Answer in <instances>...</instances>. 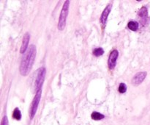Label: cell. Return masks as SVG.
Masks as SVG:
<instances>
[{
  "mask_svg": "<svg viewBox=\"0 0 150 125\" xmlns=\"http://www.w3.org/2000/svg\"><path fill=\"white\" fill-rule=\"evenodd\" d=\"M36 57V46L30 45L27 51L23 56L20 65V73L22 76H27L32 69Z\"/></svg>",
  "mask_w": 150,
  "mask_h": 125,
  "instance_id": "obj_1",
  "label": "cell"
},
{
  "mask_svg": "<svg viewBox=\"0 0 150 125\" xmlns=\"http://www.w3.org/2000/svg\"><path fill=\"white\" fill-rule=\"evenodd\" d=\"M69 6H70V1H65L63 4L62 9L61 10V13L59 16L58 23V29L59 30H63L66 26V20H67V15L69 12Z\"/></svg>",
  "mask_w": 150,
  "mask_h": 125,
  "instance_id": "obj_2",
  "label": "cell"
},
{
  "mask_svg": "<svg viewBox=\"0 0 150 125\" xmlns=\"http://www.w3.org/2000/svg\"><path fill=\"white\" fill-rule=\"evenodd\" d=\"M45 73H46V70H45V67L40 68L38 69L35 82V88L36 92H38V91L41 90V88H42V84H43L44 80H45Z\"/></svg>",
  "mask_w": 150,
  "mask_h": 125,
  "instance_id": "obj_3",
  "label": "cell"
},
{
  "mask_svg": "<svg viewBox=\"0 0 150 125\" xmlns=\"http://www.w3.org/2000/svg\"><path fill=\"white\" fill-rule=\"evenodd\" d=\"M41 92H42V90H40L38 92H36L35 97H34L33 100H32V104H31L30 107V119H32L34 118V116L36 114L37 110H38V105H39V102L40 101L41 98Z\"/></svg>",
  "mask_w": 150,
  "mask_h": 125,
  "instance_id": "obj_4",
  "label": "cell"
},
{
  "mask_svg": "<svg viewBox=\"0 0 150 125\" xmlns=\"http://www.w3.org/2000/svg\"><path fill=\"white\" fill-rule=\"evenodd\" d=\"M119 56V51L117 49L113 50L112 51L110 54L109 57H108V66L111 70L114 69V67L116 66L117 64V60Z\"/></svg>",
  "mask_w": 150,
  "mask_h": 125,
  "instance_id": "obj_5",
  "label": "cell"
},
{
  "mask_svg": "<svg viewBox=\"0 0 150 125\" xmlns=\"http://www.w3.org/2000/svg\"><path fill=\"white\" fill-rule=\"evenodd\" d=\"M146 74L147 73L145 71L142 72H139V73L136 74L134 76L132 79V84L135 86H137V85H139L146 78Z\"/></svg>",
  "mask_w": 150,
  "mask_h": 125,
  "instance_id": "obj_6",
  "label": "cell"
},
{
  "mask_svg": "<svg viewBox=\"0 0 150 125\" xmlns=\"http://www.w3.org/2000/svg\"><path fill=\"white\" fill-rule=\"evenodd\" d=\"M111 8H112V4H111V3H110V4H108V5L105 7V8L104 9V10L103 11L102 14H101L100 22L103 26H105V24H106L107 19H108V14H109L110 12H111Z\"/></svg>",
  "mask_w": 150,
  "mask_h": 125,
  "instance_id": "obj_7",
  "label": "cell"
},
{
  "mask_svg": "<svg viewBox=\"0 0 150 125\" xmlns=\"http://www.w3.org/2000/svg\"><path fill=\"white\" fill-rule=\"evenodd\" d=\"M30 39V35H29V32H26L25 35H23V41H22V45L21 47V53H24L26 51L28 48V45H29V41Z\"/></svg>",
  "mask_w": 150,
  "mask_h": 125,
  "instance_id": "obj_8",
  "label": "cell"
},
{
  "mask_svg": "<svg viewBox=\"0 0 150 125\" xmlns=\"http://www.w3.org/2000/svg\"><path fill=\"white\" fill-rule=\"evenodd\" d=\"M138 15L140 18L143 19H146L148 16V11L147 9H146V7H142V8L139 10V13H138Z\"/></svg>",
  "mask_w": 150,
  "mask_h": 125,
  "instance_id": "obj_9",
  "label": "cell"
},
{
  "mask_svg": "<svg viewBox=\"0 0 150 125\" xmlns=\"http://www.w3.org/2000/svg\"><path fill=\"white\" fill-rule=\"evenodd\" d=\"M129 29L132 31H136L139 29V24L137 21H129L128 24H127Z\"/></svg>",
  "mask_w": 150,
  "mask_h": 125,
  "instance_id": "obj_10",
  "label": "cell"
},
{
  "mask_svg": "<svg viewBox=\"0 0 150 125\" xmlns=\"http://www.w3.org/2000/svg\"><path fill=\"white\" fill-rule=\"evenodd\" d=\"M92 119H94V120H96V121H98V120H101V119H104V117L105 116H103V114H101V113H98V112H93V113H92Z\"/></svg>",
  "mask_w": 150,
  "mask_h": 125,
  "instance_id": "obj_11",
  "label": "cell"
},
{
  "mask_svg": "<svg viewBox=\"0 0 150 125\" xmlns=\"http://www.w3.org/2000/svg\"><path fill=\"white\" fill-rule=\"evenodd\" d=\"M13 117L16 120H21V113L18 108H16L13 113Z\"/></svg>",
  "mask_w": 150,
  "mask_h": 125,
  "instance_id": "obj_12",
  "label": "cell"
},
{
  "mask_svg": "<svg viewBox=\"0 0 150 125\" xmlns=\"http://www.w3.org/2000/svg\"><path fill=\"white\" fill-rule=\"evenodd\" d=\"M104 53V50L103 48H96L93 50V54L96 57L103 55Z\"/></svg>",
  "mask_w": 150,
  "mask_h": 125,
  "instance_id": "obj_13",
  "label": "cell"
},
{
  "mask_svg": "<svg viewBox=\"0 0 150 125\" xmlns=\"http://www.w3.org/2000/svg\"><path fill=\"white\" fill-rule=\"evenodd\" d=\"M127 91V86L125 83H120V86H119V92L121 94H124Z\"/></svg>",
  "mask_w": 150,
  "mask_h": 125,
  "instance_id": "obj_14",
  "label": "cell"
},
{
  "mask_svg": "<svg viewBox=\"0 0 150 125\" xmlns=\"http://www.w3.org/2000/svg\"><path fill=\"white\" fill-rule=\"evenodd\" d=\"M8 119H7V116H4V117H3L2 120H1V125H8Z\"/></svg>",
  "mask_w": 150,
  "mask_h": 125,
  "instance_id": "obj_15",
  "label": "cell"
}]
</instances>
